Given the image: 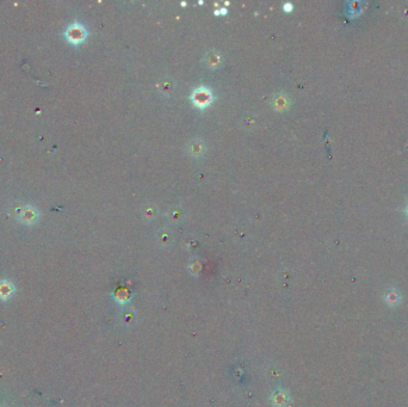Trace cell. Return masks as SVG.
I'll return each mask as SVG.
<instances>
[{
    "label": "cell",
    "instance_id": "277c9868",
    "mask_svg": "<svg viewBox=\"0 0 408 407\" xmlns=\"http://www.w3.org/2000/svg\"><path fill=\"white\" fill-rule=\"evenodd\" d=\"M13 286L10 282H6L5 281V282L0 283V297L4 298V300L9 298L13 294Z\"/></svg>",
    "mask_w": 408,
    "mask_h": 407
},
{
    "label": "cell",
    "instance_id": "6da1fadb",
    "mask_svg": "<svg viewBox=\"0 0 408 407\" xmlns=\"http://www.w3.org/2000/svg\"><path fill=\"white\" fill-rule=\"evenodd\" d=\"M13 219L23 225H35L38 222L39 212L38 209L32 207L30 204H21L13 209Z\"/></svg>",
    "mask_w": 408,
    "mask_h": 407
},
{
    "label": "cell",
    "instance_id": "5b68a950",
    "mask_svg": "<svg viewBox=\"0 0 408 407\" xmlns=\"http://www.w3.org/2000/svg\"><path fill=\"white\" fill-rule=\"evenodd\" d=\"M386 300L388 301L390 305H396L397 302H399V295H397L396 293H394V291H390Z\"/></svg>",
    "mask_w": 408,
    "mask_h": 407
},
{
    "label": "cell",
    "instance_id": "7a4b0ae2",
    "mask_svg": "<svg viewBox=\"0 0 408 407\" xmlns=\"http://www.w3.org/2000/svg\"><path fill=\"white\" fill-rule=\"evenodd\" d=\"M64 37H66V41L68 43H71V45L73 46H78L84 42L86 37H87V31H86L85 27L81 23L74 22V23H72L70 27L66 29V31H64Z\"/></svg>",
    "mask_w": 408,
    "mask_h": 407
},
{
    "label": "cell",
    "instance_id": "3957f363",
    "mask_svg": "<svg viewBox=\"0 0 408 407\" xmlns=\"http://www.w3.org/2000/svg\"><path fill=\"white\" fill-rule=\"evenodd\" d=\"M191 98L193 100V104L197 108H206L211 103L213 95H211V92L207 88H198L195 90Z\"/></svg>",
    "mask_w": 408,
    "mask_h": 407
}]
</instances>
